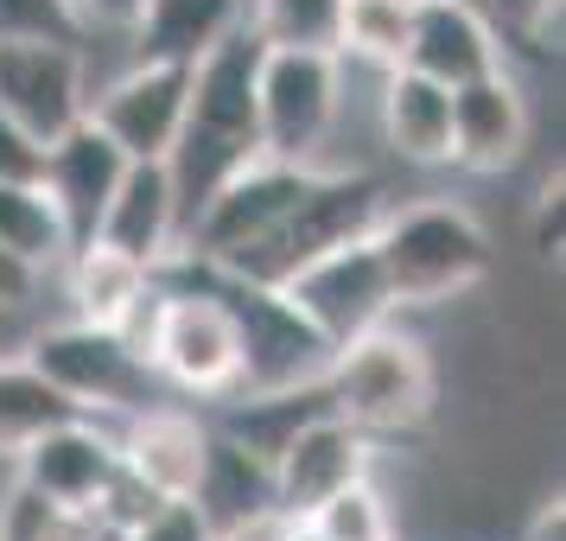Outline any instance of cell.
Returning a JSON list of instances; mask_svg holds the SVG:
<instances>
[{"label": "cell", "mask_w": 566, "mask_h": 541, "mask_svg": "<svg viewBox=\"0 0 566 541\" xmlns=\"http://www.w3.org/2000/svg\"><path fill=\"white\" fill-rule=\"evenodd\" d=\"M185 261L198 281H210L223 293V306L235 319V337H242V370H235V388L230 395H268V388H306V383H325V370H332V337L312 325L306 312L293 306L286 293L274 287H249V281H230V274H217L205 261L191 256H172Z\"/></svg>", "instance_id": "obj_4"}, {"label": "cell", "mask_w": 566, "mask_h": 541, "mask_svg": "<svg viewBox=\"0 0 566 541\" xmlns=\"http://www.w3.org/2000/svg\"><path fill=\"white\" fill-rule=\"evenodd\" d=\"M413 71H427L433 83H464L484 77L503 64V39L478 13V0H413V27H408V58Z\"/></svg>", "instance_id": "obj_18"}, {"label": "cell", "mask_w": 566, "mask_h": 541, "mask_svg": "<svg viewBox=\"0 0 566 541\" xmlns=\"http://www.w3.org/2000/svg\"><path fill=\"white\" fill-rule=\"evenodd\" d=\"M191 108V64L166 58H128L122 77L90 90V122L122 147L128 159H166Z\"/></svg>", "instance_id": "obj_11"}, {"label": "cell", "mask_w": 566, "mask_h": 541, "mask_svg": "<svg viewBox=\"0 0 566 541\" xmlns=\"http://www.w3.org/2000/svg\"><path fill=\"white\" fill-rule=\"evenodd\" d=\"M191 503H198V516L210 522V535H230L235 522L274 510V465L261 459V452H249L242 439L210 427L205 471H198V485H191Z\"/></svg>", "instance_id": "obj_21"}, {"label": "cell", "mask_w": 566, "mask_h": 541, "mask_svg": "<svg viewBox=\"0 0 566 541\" xmlns=\"http://www.w3.org/2000/svg\"><path fill=\"white\" fill-rule=\"evenodd\" d=\"M71 7V20H77V39H128L140 27V13H147V0H64Z\"/></svg>", "instance_id": "obj_32"}, {"label": "cell", "mask_w": 566, "mask_h": 541, "mask_svg": "<svg viewBox=\"0 0 566 541\" xmlns=\"http://www.w3.org/2000/svg\"><path fill=\"white\" fill-rule=\"evenodd\" d=\"M382 217H388L382 179H369V173H344V166H325V173L306 185V198L286 210L268 236H255L249 249H235L230 261H217V274L249 281V287H286L306 261L325 256V249L350 242V236H376ZM205 268H210V261H205Z\"/></svg>", "instance_id": "obj_3"}, {"label": "cell", "mask_w": 566, "mask_h": 541, "mask_svg": "<svg viewBox=\"0 0 566 541\" xmlns=\"http://www.w3.org/2000/svg\"><path fill=\"white\" fill-rule=\"evenodd\" d=\"M235 27H242V0H147V13L128 32V45H134V58L198 64Z\"/></svg>", "instance_id": "obj_22"}, {"label": "cell", "mask_w": 566, "mask_h": 541, "mask_svg": "<svg viewBox=\"0 0 566 541\" xmlns=\"http://www.w3.org/2000/svg\"><path fill=\"white\" fill-rule=\"evenodd\" d=\"M0 39H77V20L64 0H0Z\"/></svg>", "instance_id": "obj_31"}, {"label": "cell", "mask_w": 566, "mask_h": 541, "mask_svg": "<svg viewBox=\"0 0 566 541\" xmlns=\"http://www.w3.org/2000/svg\"><path fill=\"white\" fill-rule=\"evenodd\" d=\"M376 256H382L395 312H433L496 274L490 230L452 198H420V205H388L376 223Z\"/></svg>", "instance_id": "obj_1"}, {"label": "cell", "mask_w": 566, "mask_h": 541, "mask_svg": "<svg viewBox=\"0 0 566 541\" xmlns=\"http://www.w3.org/2000/svg\"><path fill=\"white\" fill-rule=\"evenodd\" d=\"M376 128H382L388 154L408 166H452V90L413 64H395L382 71Z\"/></svg>", "instance_id": "obj_19"}, {"label": "cell", "mask_w": 566, "mask_h": 541, "mask_svg": "<svg viewBox=\"0 0 566 541\" xmlns=\"http://www.w3.org/2000/svg\"><path fill=\"white\" fill-rule=\"evenodd\" d=\"M300 529L312 541H401L395 510H388V497L376 490V478H357V485L332 490L318 510L300 516Z\"/></svg>", "instance_id": "obj_29"}, {"label": "cell", "mask_w": 566, "mask_h": 541, "mask_svg": "<svg viewBox=\"0 0 566 541\" xmlns=\"http://www.w3.org/2000/svg\"><path fill=\"white\" fill-rule=\"evenodd\" d=\"M357 478H376V439L357 434L344 414L325 408L274 452V510L306 516L332 490L357 485Z\"/></svg>", "instance_id": "obj_13"}, {"label": "cell", "mask_w": 566, "mask_h": 541, "mask_svg": "<svg viewBox=\"0 0 566 541\" xmlns=\"http://www.w3.org/2000/svg\"><path fill=\"white\" fill-rule=\"evenodd\" d=\"M77 402H64L27 357H0V459H13L32 434L71 420Z\"/></svg>", "instance_id": "obj_26"}, {"label": "cell", "mask_w": 566, "mask_h": 541, "mask_svg": "<svg viewBox=\"0 0 566 541\" xmlns=\"http://www.w3.org/2000/svg\"><path fill=\"white\" fill-rule=\"evenodd\" d=\"M522 541H566V503H560V490H547L535 510H528Z\"/></svg>", "instance_id": "obj_37"}, {"label": "cell", "mask_w": 566, "mask_h": 541, "mask_svg": "<svg viewBox=\"0 0 566 541\" xmlns=\"http://www.w3.org/2000/svg\"><path fill=\"white\" fill-rule=\"evenodd\" d=\"M255 71H261V39L249 27L223 32V39L191 64V108H185V122L261 154V141H255Z\"/></svg>", "instance_id": "obj_17"}, {"label": "cell", "mask_w": 566, "mask_h": 541, "mask_svg": "<svg viewBox=\"0 0 566 541\" xmlns=\"http://www.w3.org/2000/svg\"><path fill=\"white\" fill-rule=\"evenodd\" d=\"M122 465V446L103 427V414H71L45 434H32L20 452H13V478L27 490H39L45 503H64V510H96L103 485Z\"/></svg>", "instance_id": "obj_12"}, {"label": "cell", "mask_w": 566, "mask_h": 541, "mask_svg": "<svg viewBox=\"0 0 566 541\" xmlns=\"http://www.w3.org/2000/svg\"><path fill=\"white\" fill-rule=\"evenodd\" d=\"M27 363L64 402H77V414H140L159 402L154 370L134 357L108 325H90V319L45 325L27 344Z\"/></svg>", "instance_id": "obj_6"}, {"label": "cell", "mask_w": 566, "mask_h": 541, "mask_svg": "<svg viewBox=\"0 0 566 541\" xmlns=\"http://www.w3.org/2000/svg\"><path fill=\"white\" fill-rule=\"evenodd\" d=\"M503 45H528V52H560V0H478Z\"/></svg>", "instance_id": "obj_30"}, {"label": "cell", "mask_w": 566, "mask_h": 541, "mask_svg": "<svg viewBox=\"0 0 566 541\" xmlns=\"http://www.w3.org/2000/svg\"><path fill=\"white\" fill-rule=\"evenodd\" d=\"M560 217H566V179L547 173V179H541V198H535V230H528V249H535L541 268L560 261Z\"/></svg>", "instance_id": "obj_34"}, {"label": "cell", "mask_w": 566, "mask_h": 541, "mask_svg": "<svg viewBox=\"0 0 566 541\" xmlns=\"http://www.w3.org/2000/svg\"><path fill=\"white\" fill-rule=\"evenodd\" d=\"M325 166H293V159H268V154H255L242 173H235L217 198H210L198 217H191V230H185V242H179V256H191V261H230L235 249H249L255 236H268L274 223H281L286 210L306 198V185L318 179Z\"/></svg>", "instance_id": "obj_10"}, {"label": "cell", "mask_w": 566, "mask_h": 541, "mask_svg": "<svg viewBox=\"0 0 566 541\" xmlns=\"http://www.w3.org/2000/svg\"><path fill=\"white\" fill-rule=\"evenodd\" d=\"M408 27H413V0H344L337 58H357L382 77L408 58Z\"/></svg>", "instance_id": "obj_27"}, {"label": "cell", "mask_w": 566, "mask_h": 541, "mask_svg": "<svg viewBox=\"0 0 566 541\" xmlns=\"http://www.w3.org/2000/svg\"><path fill=\"white\" fill-rule=\"evenodd\" d=\"M122 541H217L210 535V522L198 516V503L191 497H172V503H159L140 529H128Z\"/></svg>", "instance_id": "obj_33"}, {"label": "cell", "mask_w": 566, "mask_h": 541, "mask_svg": "<svg viewBox=\"0 0 566 541\" xmlns=\"http://www.w3.org/2000/svg\"><path fill=\"white\" fill-rule=\"evenodd\" d=\"M166 268H185V261H166ZM147 363H154V376L166 388L198 395V402H223L235 388V370H242V337H235V319L223 306V293L210 281L166 287V312H159L154 357Z\"/></svg>", "instance_id": "obj_7"}, {"label": "cell", "mask_w": 566, "mask_h": 541, "mask_svg": "<svg viewBox=\"0 0 566 541\" xmlns=\"http://www.w3.org/2000/svg\"><path fill=\"white\" fill-rule=\"evenodd\" d=\"M344 115V58L337 52H293V45H261L255 71V141L268 159L318 166Z\"/></svg>", "instance_id": "obj_5"}, {"label": "cell", "mask_w": 566, "mask_h": 541, "mask_svg": "<svg viewBox=\"0 0 566 541\" xmlns=\"http://www.w3.org/2000/svg\"><path fill=\"white\" fill-rule=\"evenodd\" d=\"M337 20H344V0H242V27L261 45L337 52Z\"/></svg>", "instance_id": "obj_28"}, {"label": "cell", "mask_w": 566, "mask_h": 541, "mask_svg": "<svg viewBox=\"0 0 566 541\" xmlns=\"http://www.w3.org/2000/svg\"><path fill=\"white\" fill-rule=\"evenodd\" d=\"M274 293H286L293 306L306 312L312 325L332 337V351H344L350 337L376 332V325L395 319V293H388L376 236H350V242L325 249V256L306 261V268L286 287H274Z\"/></svg>", "instance_id": "obj_8"}, {"label": "cell", "mask_w": 566, "mask_h": 541, "mask_svg": "<svg viewBox=\"0 0 566 541\" xmlns=\"http://www.w3.org/2000/svg\"><path fill=\"white\" fill-rule=\"evenodd\" d=\"M0 108L52 147L90 115V58L77 39H0Z\"/></svg>", "instance_id": "obj_9"}, {"label": "cell", "mask_w": 566, "mask_h": 541, "mask_svg": "<svg viewBox=\"0 0 566 541\" xmlns=\"http://www.w3.org/2000/svg\"><path fill=\"white\" fill-rule=\"evenodd\" d=\"M325 402L344 414L357 434H420L439 414V370L433 351L413 332L376 325V332L350 337L325 370Z\"/></svg>", "instance_id": "obj_2"}, {"label": "cell", "mask_w": 566, "mask_h": 541, "mask_svg": "<svg viewBox=\"0 0 566 541\" xmlns=\"http://www.w3.org/2000/svg\"><path fill=\"white\" fill-rule=\"evenodd\" d=\"M39 287H45V274H39V268H27L13 249H0V319L27 312L32 300H39Z\"/></svg>", "instance_id": "obj_36"}, {"label": "cell", "mask_w": 566, "mask_h": 541, "mask_svg": "<svg viewBox=\"0 0 566 541\" xmlns=\"http://www.w3.org/2000/svg\"><path fill=\"white\" fill-rule=\"evenodd\" d=\"M0 179H45V141H32L7 108H0Z\"/></svg>", "instance_id": "obj_35"}, {"label": "cell", "mask_w": 566, "mask_h": 541, "mask_svg": "<svg viewBox=\"0 0 566 541\" xmlns=\"http://www.w3.org/2000/svg\"><path fill=\"white\" fill-rule=\"evenodd\" d=\"M522 154H528V96L510 77V64L452 83V166L496 179L522 166Z\"/></svg>", "instance_id": "obj_14"}, {"label": "cell", "mask_w": 566, "mask_h": 541, "mask_svg": "<svg viewBox=\"0 0 566 541\" xmlns=\"http://www.w3.org/2000/svg\"><path fill=\"white\" fill-rule=\"evenodd\" d=\"M325 408H332V402H325V383L268 388V395H235V408L223 414V427H217V434L242 439L249 452H261V459L274 465V452H281L300 427H306L312 414H325Z\"/></svg>", "instance_id": "obj_25"}, {"label": "cell", "mask_w": 566, "mask_h": 541, "mask_svg": "<svg viewBox=\"0 0 566 541\" xmlns=\"http://www.w3.org/2000/svg\"><path fill=\"white\" fill-rule=\"evenodd\" d=\"M96 242H108V249H122V256H134V261H147L154 274L179 256V198H172L166 159H128L122 185L108 191V205H103Z\"/></svg>", "instance_id": "obj_16"}, {"label": "cell", "mask_w": 566, "mask_h": 541, "mask_svg": "<svg viewBox=\"0 0 566 541\" xmlns=\"http://www.w3.org/2000/svg\"><path fill=\"white\" fill-rule=\"evenodd\" d=\"M115 446H122V465H128L134 478L172 503V497H191L198 471H205L210 427L198 420V414L159 408V402H154V408L128 414V427L115 434Z\"/></svg>", "instance_id": "obj_20"}, {"label": "cell", "mask_w": 566, "mask_h": 541, "mask_svg": "<svg viewBox=\"0 0 566 541\" xmlns=\"http://www.w3.org/2000/svg\"><path fill=\"white\" fill-rule=\"evenodd\" d=\"M64 268H71V319H90V325H122L128 319V306L147 293V281H154V268L147 261L122 256V249H108V242H77L71 256H64Z\"/></svg>", "instance_id": "obj_23"}, {"label": "cell", "mask_w": 566, "mask_h": 541, "mask_svg": "<svg viewBox=\"0 0 566 541\" xmlns=\"http://www.w3.org/2000/svg\"><path fill=\"white\" fill-rule=\"evenodd\" d=\"M122 173H128V154H122L90 115L45 147V191H52L57 217H64V230H71V249L96 236L103 205H108V191L122 185Z\"/></svg>", "instance_id": "obj_15"}, {"label": "cell", "mask_w": 566, "mask_h": 541, "mask_svg": "<svg viewBox=\"0 0 566 541\" xmlns=\"http://www.w3.org/2000/svg\"><path fill=\"white\" fill-rule=\"evenodd\" d=\"M0 249H13V256L27 261V268H39V274L64 268L71 230H64V217H57L45 179H0Z\"/></svg>", "instance_id": "obj_24"}]
</instances>
